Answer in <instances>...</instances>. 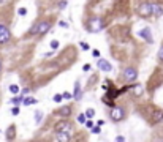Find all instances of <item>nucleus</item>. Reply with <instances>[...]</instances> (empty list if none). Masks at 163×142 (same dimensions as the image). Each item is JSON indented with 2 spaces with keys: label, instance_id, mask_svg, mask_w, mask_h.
I'll list each match as a JSON object with an SVG mask.
<instances>
[{
  "label": "nucleus",
  "instance_id": "1",
  "mask_svg": "<svg viewBox=\"0 0 163 142\" xmlns=\"http://www.w3.org/2000/svg\"><path fill=\"white\" fill-rule=\"evenodd\" d=\"M152 10H154L152 3H143L138 8V14L141 17H149V16H152Z\"/></svg>",
  "mask_w": 163,
  "mask_h": 142
},
{
  "label": "nucleus",
  "instance_id": "2",
  "mask_svg": "<svg viewBox=\"0 0 163 142\" xmlns=\"http://www.w3.org/2000/svg\"><path fill=\"white\" fill-rule=\"evenodd\" d=\"M51 29V22L48 21H41L37 24V35H44V33H48V30Z\"/></svg>",
  "mask_w": 163,
  "mask_h": 142
},
{
  "label": "nucleus",
  "instance_id": "3",
  "mask_svg": "<svg viewBox=\"0 0 163 142\" xmlns=\"http://www.w3.org/2000/svg\"><path fill=\"white\" fill-rule=\"evenodd\" d=\"M111 118L114 122H120L123 118V109L122 107H119V106H116V107H112V111H111Z\"/></svg>",
  "mask_w": 163,
  "mask_h": 142
},
{
  "label": "nucleus",
  "instance_id": "4",
  "mask_svg": "<svg viewBox=\"0 0 163 142\" xmlns=\"http://www.w3.org/2000/svg\"><path fill=\"white\" fill-rule=\"evenodd\" d=\"M123 78L127 80H135L138 78V71L135 68H127V70H123Z\"/></svg>",
  "mask_w": 163,
  "mask_h": 142
},
{
  "label": "nucleus",
  "instance_id": "5",
  "mask_svg": "<svg viewBox=\"0 0 163 142\" xmlns=\"http://www.w3.org/2000/svg\"><path fill=\"white\" fill-rule=\"evenodd\" d=\"M56 131H64V133H68V134H73V128L71 125L67 123V122H62L56 126Z\"/></svg>",
  "mask_w": 163,
  "mask_h": 142
},
{
  "label": "nucleus",
  "instance_id": "6",
  "mask_svg": "<svg viewBox=\"0 0 163 142\" xmlns=\"http://www.w3.org/2000/svg\"><path fill=\"white\" fill-rule=\"evenodd\" d=\"M10 40V30L5 25H0V43H6Z\"/></svg>",
  "mask_w": 163,
  "mask_h": 142
},
{
  "label": "nucleus",
  "instance_id": "7",
  "mask_svg": "<svg viewBox=\"0 0 163 142\" xmlns=\"http://www.w3.org/2000/svg\"><path fill=\"white\" fill-rule=\"evenodd\" d=\"M102 27H103L102 19H92V21H90V25H89V29H90V32H98Z\"/></svg>",
  "mask_w": 163,
  "mask_h": 142
},
{
  "label": "nucleus",
  "instance_id": "8",
  "mask_svg": "<svg viewBox=\"0 0 163 142\" xmlns=\"http://www.w3.org/2000/svg\"><path fill=\"white\" fill-rule=\"evenodd\" d=\"M97 66H98V70H102V71H106V73L112 70L111 63H109V62H106V60H103V59H100L98 62H97Z\"/></svg>",
  "mask_w": 163,
  "mask_h": 142
},
{
  "label": "nucleus",
  "instance_id": "9",
  "mask_svg": "<svg viewBox=\"0 0 163 142\" xmlns=\"http://www.w3.org/2000/svg\"><path fill=\"white\" fill-rule=\"evenodd\" d=\"M163 120V111L162 109H155L152 114V123H160Z\"/></svg>",
  "mask_w": 163,
  "mask_h": 142
},
{
  "label": "nucleus",
  "instance_id": "10",
  "mask_svg": "<svg viewBox=\"0 0 163 142\" xmlns=\"http://www.w3.org/2000/svg\"><path fill=\"white\" fill-rule=\"evenodd\" d=\"M138 35L141 36V38H144V40H147V41H149V43H152V41H154V40H152V35H150V30H149V29H143L141 32L138 33Z\"/></svg>",
  "mask_w": 163,
  "mask_h": 142
},
{
  "label": "nucleus",
  "instance_id": "11",
  "mask_svg": "<svg viewBox=\"0 0 163 142\" xmlns=\"http://www.w3.org/2000/svg\"><path fill=\"white\" fill-rule=\"evenodd\" d=\"M59 114H60L62 117H68L70 114H71V107H70V106H64V107H60Z\"/></svg>",
  "mask_w": 163,
  "mask_h": 142
},
{
  "label": "nucleus",
  "instance_id": "12",
  "mask_svg": "<svg viewBox=\"0 0 163 142\" xmlns=\"http://www.w3.org/2000/svg\"><path fill=\"white\" fill-rule=\"evenodd\" d=\"M70 136H71V134H68V133L57 131V141H70Z\"/></svg>",
  "mask_w": 163,
  "mask_h": 142
},
{
  "label": "nucleus",
  "instance_id": "13",
  "mask_svg": "<svg viewBox=\"0 0 163 142\" xmlns=\"http://www.w3.org/2000/svg\"><path fill=\"white\" fill-rule=\"evenodd\" d=\"M152 14L155 17H160L162 14H163V8L160 5H154V10H152Z\"/></svg>",
  "mask_w": 163,
  "mask_h": 142
},
{
  "label": "nucleus",
  "instance_id": "14",
  "mask_svg": "<svg viewBox=\"0 0 163 142\" xmlns=\"http://www.w3.org/2000/svg\"><path fill=\"white\" fill-rule=\"evenodd\" d=\"M73 97H75L76 99L81 98V84H79V82L75 84V93H73Z\"/></svg>",
  "mask_w": 163,
  "mask_h": 142
},
{
  "label": "nucleus",
  "instance_id": "15",
  "mask_svg": "<svg viewBox=\"0 0 163 142\" xmlns=\"http://www.w3.org/2000/svg\"><path fill=\"white\" fill-rule=\"evenodd\" d=\"M22 103H24V106H29V104H37V99H35V98H24V99H22Z\"/></svg>",
  "mask_w": 163,
  "mask_h": 142
},
{
  "label": "nucleus",
  "instance_id": "16",
  "mask_svg": "<svg viewBox=\"0 0 163 142\" xmlns=\"http://www.w3.org/2000/svg\"><path fill=\"white\" fill-rule=\"evenodd\" d=\"M94 115H95V111H94V109H87V111H86V117H87V118H92Z\"/></svg>",
  "mask_w": 163,
  "mask_h": 142
},
{
  "label": "nucleus",
  "instance_id": "17",
  "mask_svg": "<svg viewBox=\"0 0 163 142\" xmlns=\"http://www.w3.org/2000/svg\"><path fill=\"white\" fill-rule=\"evenodd\" d=\"M41 118H43V114H41V112H35V122H37V123H40Z\"/></svg>",
  "mask_w": 163,
  "mask_h": 142
},
{
  "label": "nucleus",
  "instance_id": "18",
  "mask_svg": "<svg viewBox=\"0 0 163 142\" xmlns=\"http://www.w3.org/2000/svg\"><path fill=\"white\" fill-rule=\"evenodd\" d=\"M13 137H14V128H10L8 134H6V139H13Z\"/></svg>",
  "mask_w": 163,
  "mask_h": 142
},
{
  "label": "nucleus",
  "instance_id": "19",
  "mask_svg": "<svg viewBox=\"0 0 163 142\" xmlns=\"http://www.w3.org/2000/svg\"><path fill=\"white\" fill-rule=\"evenodd\" d=\"M10 92L16 95V93H19V87L18 85H10Z\"/></svg>",
  "mask_w": 163,
  "mask_h": 142
},
{
  "label": "nucleus",
  "instance_id": "20",
  "mask_svg": "<svg viewBox=\"0 0 163 142\" xmlns=\"http://www.w3.org/2000/svg\"><path fill=\"white\" fill-rule=\"evenodd\" d=\"M52 99H54V101H56V103H60L62 99H64V97H62L60 93H57V95H54V98H52Z\"/></svg>",
  "mask_w": 163,
  "mask_h": 142
},
{
  "label": "nucleus",
  "instance_id": "21",
  "mask_svg": "<svg viewBox=\"0 0 163 142\" xmlns=\"http://www.w3.org/2000/svg\"><path fill=\"white\" fill-rule=\"evenodd\" d=\"M79 46H81V49H83V51H87V49L90 48V46H89L87 43H84V41H81V43H79Z\"/></svg>",
  "mask_w": 163,
  "mask_h": 142
},
{
  "label": "nucleus",
  "instance_id": "22",
  "mask_svg": "<svg viewBox=\"0 0 163 142\" xmlns=\"http://www.w3.org/2000/svg\"><path fill=\"white\" fill-rule=\"evenodd\" d=\"M78 122H79V123H84V122H86V114H81V115H78Z\"/></svg>",
  "mask_w": 163,
  "mask_h": 142
},
{
  "label": "nucleus",
  "instance_id": "23",
  "mask_svg": "<svg viewBox=\"0 0 163 142\" xmlns=\"http://www.w3.org/2000/svg\"><path fill=\"white\" fill-rule=\"evenodd\" d=\"M92 133H94V134H100V133H102V129H100V125L95 126V128L92 126Z\"/></svg>",
  "mask_w": 163,
  "mask_h": 142
},
{
  "label": "nucleus",
  "instance_id": "24",
  "mask_svg": "<svg viewBox=\"0 0 163 142\" xmlns=\"http://www.w3.org/2000/svg\"><path fill=\"white\" fill-rule=\"evenodd\" d=\"M51 48L52 49H57V48H59V41H57V40H52L51 41Z\"/></svg>",
  "mask_w": 163,
  "mask_h": 142
},
{
  "label": "nucleus",
  "instance_id": "25",
  "mask_svg": "<svg viewBox=\"0 0 163 142\" xmlns=\"http://www.w3.org/2000/svg\"><path fill=\"white\" fill-rule=\"evenodd\" d=\"M65 6H67V0H62V2H59V8L64 10Z\"/></svg>",
  "mask_w": 163,
  "mask_h": 142
},
{
  "label": "nucleus",
  "instance_id": "26",
  "mask_svg": "<svg viewBox=\"0 0 163 142\" xmlns=\"http://www.w3.org/2000/svg\"><path fill=\"white\" fill-rule=\"evenodd\" d=\"M62 97H64L65 99H71V98H73V95H70V93H68V92H65V93H64V95H62Z\"/></svg>",
  "mask_w": 163,
  "mask_h": 142
},
{
  "label": "nucleus",
  "instance_id": "27",
  "mask_svg": "<svg viewBox=\"0 0 163 142\" xmlns=\"http://www.w3.org/2000/svg\"><path fill=\"white\" fill-rule=\"evenodd\" d=\"M18 13L21 14V16H25V14H27V10H25V8H19Z\"/></svg>",
  "mask_w": 163,
  "mask_h": 142
},
{
  "label": "nucleus",
  "instance_id": "28",
  "mask_svg": "<svg viewBox=\"0 0 163 142\" xmlns=\"http://www.w3.org/2000/svg\"><path fill=\"white\" fill-rule=\"evenodd\" d=\"M22 101V97H19V98H13L11 99V103H14V104H16V103H21Z\"/></svg>",
  "mask_w": 163,
  "mask_h": 142
},
{
  "label": "nucleus",
  "instance_id": "29",
  "mask_svg": "<svg viewBox=\"0 0 163 142\" xmlns=\"http://www.w3.org/2000/svg\"><path fill=\"white\" fill-rule=\"evenodd\" d=\"M84 123H86L87 128H92V126H94V122H92V120H87V122H84Z\"/></svg>",
  "mask_w": 163,
  "mask_h": 142
},
{
  "label": "nucleus",
  "instance_id": "30",
  "mask_svg": "<svg viewBox=\"0 0 163 142\" xmlns=\"http://www.w3.org/2000/svg\"><path fill=\"white\" fill-rule=\"evenodd\" d=\"M158 59H160V60H163V46L160 48V51H158Z\"/></svg>",
  "mask_w": 163,
  "mask_h": 142
},
{
  "label": "nucleus",
  "instance_id": "31",
  "mask_svg": "<svg viewBox=\"0 0 163 142\" xmlns=\"http://www.w3.org/2000/svg\"><path fill=\"white\" fill-rule=\"evenodd\" d=\"M11 112H13V115H18V114H19V107H13Z\"/></svg>",
  "mask_w": 163,
  "mask_h": 142
},
{
  "label": "nucleus",
  "instance_id": "32",
  "mask_svg": "<svg viewBox=\"0 0 163 142\" xmlns=\"http://www.w3.org/2000/svg\"><path fill=\"white\" fill-rule=\"evenodd\" d=\"M89 70H90V65H89V63H86V65H84V66H83V71H89Z\"/></svg>",
  "mask_w": 163,
  "mask_h": 142
},
{
  "label": "nucleus",
  "instance_id": "33",
  "mask_svg": "<svg viewBox=\"0 0 163 142\" xmlns=\"http://www.w3.org/2000/svg\"><path fill=\"white\" fill-rule=\"evenodd\" d=\"M92 54H94V57H100V51H97V49H95V51L92 52Z\"/></svg>",
  "mask_w": 163,
  "mask_h": 142
},
{
  "label": "nucleus",
  "instance_id": "34",
  "mask_svg": "<svg viewBox=\"0 0 163 142\" xmlns=\"http://www.w3.org/2000/svg\"><path fill=\"white\" fill-rule=\"evenodd\" d=\"M59 25H60V27H64V29H65V27H68L67 22H59Z\"/></svg>",
  "mask_w": 163,
  "mask_h": 142
},
{
  "label": "nucleus",
  "instance_id": "35",
  "mask_svg": "<svg viewBox=\"0 0 163 142\" xmlns=\"http://www.w3.org/2000/svg\"><path fill=\"white\" fill-rule=\"evenodd\" d=\"M116 141H117V142H122V141H125V139H123L122 136H117V137H116Z\"/></svg>",
  "mask_w": 163,
  "mask_h": 142
},
{
  "label": "nucleus",
  "instance_id": "36",
  "mask_svg": "<svg viewBox=\"0 0 163 142\" xmlns=\"http://www.w3.org/2000/svg\"><path fill=\"white\" fill-rule=\"evenodd\" d=\"M0 68H2V63H0Z\"/></svg>",
  "mask_w": 163,
  "mask_h": 142
},
{
  "label": "nucleus",
  "instance_id": "37",
  "mask_svg": "<svg viewBox=\"0 0 163 142\" xmlns=\"http://www.w3.org/2000/svg\"><path fill=\"white\" fill-rule=\"evenodd\" d=\"M0 2H2V0H0Z\"/></svg>",
  "mask_w": 163,
  "mask_h": 142
}]
</instances>
